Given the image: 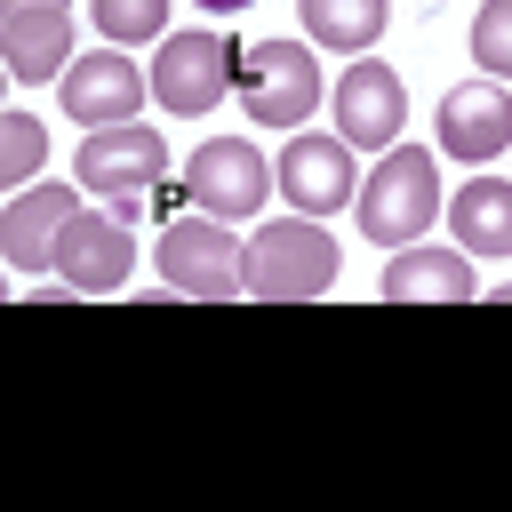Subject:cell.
Returning <instances> with one entry per match:
<instances>
[{
  "label": "cell",
  "mask_w": 512,
  "mask_h": 512,
  "mask_svg": "<svg viewBox=\"0 0 512 512\" xmlns=\"http://www.w3.org/2000/svg\"><path fill=\"white\" fill-rule=\"evenodd\" d=\"M0 48L16 80H56V64H72V16L64 8H0Z\"/></svg>",
  "instance_id": "9a60e30c"
},
{
  "label": "cell",
  "mask_w": 512,
  "mask_h": 512,
  "mask_svg": "<svg viewBox=\"0 0 512 512\" xmlns=\"http://www.w3.org/2000/svg\"><path fill=\"white\" fill-rule=\"evenodd\" d=\"M80 216V192H64V184H32V192H16V208L0 216V248L16 256V264H56V240H64V224Z\"/></svg>",
  "instance_id": "4fadbf2b"
},
{
  "label": "cell",
  "mask_w": 512,
  "mask_h": 512,
  "mask_svg": "<svg viewBox=\"0 0 512 512\" xmlns=\"http://www.w3.org/2000/svg\"><path fill=\"white\" fill-rule=\"evenodd\" d=\"M128 256H136V240H128V216H120V208H80V216L64 224V240H56L64 288H88V296L120 288V280H128Z\"/></svg>",
  "instance_id": "ba28073f"
},
{
  "label": "cell",
  "mask_w": 512,
  "mask_h": 512,
  "mask_svg": "<svg viewBox=\"0 0 512 512\" xmlns=\"http://www.w3.org/2000/svg\"><path fill=\"white\" fill-rule=\"evenodd\" d=\"M240 104L256 128H304L312 104H320V64L296 48V40H256L240 48Z\"/></svg>",
  "instance_id": "5b68a950"
},
{
  "label": "cell",
  "mask_w": 512,
  "mask_h": 512,
  "mask_svg": "<svg viewBox=\"0 0 512 512\" xmlns=\"http://www.w3.org/2000/svg\"><path fill=\"white\" fill-rule=\"evenodd\" d=\"M8 8H64V0H8Z\"/></svg>",
  "instance_id": "603a6c76"
},
{
  "label": "cell",
  "mask_w": 512,
  "mask_h": 512,
  "mask_svg": "<svg viewBox=\"0 0 512 512\" xmlns=\"http://www.w3.org/2000/svg\"><path fill=\"white\" fill-rule=\"evenodd\" d=\"M272 176H280V192H288L304 216H328V208H344V200L360 192L344 136H288V152L272 160Z\"/></svg>",
  "instance_id": "9c48e42d"
},
{
  "label": "cell",
  "mask_w": 512,
  "mask_h": 512,
  "mask_svg": "<svg viewBox=\"0 0 512 512\" xmlns=\"http://www.w3.org/2000/svg\"><path fill=\"white\" fill-rule=\"evenodd\" d=\"M384 8H392V0H296L304 32H312L320 48H368V40L384 32Z\"/></svg>",
  "instance_id": "e0dca14e"
},
{
  "label": "cell",
  "mask_w": 512,
  "mask_h": 512,
  "mask_svg": "<svg viewBox=\"0 0 512 512\" xmlns=\"http://www.w3.org/2000/svg\"><path fill=\"white\" fill-rule=\"evenodd\" d=\"M400 120H408V88H400V72H392V64H344V80H336V128H344V144H376V152H392Z\"/></svg>",
  "instance_id": "30bf717a"
},
{
  "label": "cell",
  "mask_w": 512,
  "mask_h": 512,
  "mask_svg": "<svg viewBox=\"0 0 512 512\" xmlns=\"http://www.w3.org/2000/svg\"><path fill=\"white\" fill-rule=\"evenodd\" d=\"M136 104H144V72H136L120 48L64 64V112H72L80 128H112V120H136Z\"/></svg>",
  "instance_id": "8fae6325"
},
{
  "label": "cell",
  "mask_w": 512,
  "mask_h": 512,
  "mask_svg": "<svg viewBox=\"0 0 512 512\" xmlns=\"http://www.w3.org/2000/svg\"><path fill=\"white\" fill-rule=\"evenodd\" d=\"M272 160L256 152V144H240V136H216V144H200L192 152V168H184V192L200 200V216H216V224H232V216H256L264 200H272Z\"/></svg>",
  "instance_id": "8992f818"
},
{
  "label": "cell",
  "mask_w": 512,
  "mask_h": 512,
  "mask_svg": "<svg viewBox=\"0 0 512 512\" xmlns=\"http://www.w3.org/2000/svg\"><path fill=\"white\" fill-rule=\"evenodd\" d=\"M160 272L176 296H200V304H232L248 296V248L216 224V216H176L160 232Z\"/></svg>",
  "instance_id": "277c9868"
},
{
  "label": "cell",
  "mask_w": 512,
  "mask_h": 512,
  "mask_svg": "<svg viewBox=\"0 0 512 512\" xmlns=\"http://www.w3.org/2000/svg\"><path fill=\"white\" fill-rule=\"evenodd\" d=\"M72 176H80V192H104V208H120V216L136 224V208H144L152 184L168 176V144H160V128H136V120L88 128Z\"/></svg>",
  "instance_id": "7a4b0ae2"
},
{
  "label": "cell",
  "mask_w": 512,
  "mask_h": 512,
  "mask_svg": "<svg viewBox=\"0 0 512 512\" xmlns=\"http://www.w3.org/2000/svg\"><path fill=\"white\" fill-rule=\"evenodd\" d=\"M40 144H48L40 120H32V112H8V120H0V184H24V176L40 168Z\"/></svg>",
  "instance_id": "d6986e66"
},
{
  "label": "cell",
  "mask_w": 512,
  "mask_h": 512,
  "mask_svg": "<svg viewBox=\"0 0 512 512\" xmlns=\"http://www.w3.org/2000/svg\"><path fill=\"white\" fill-rule=\"evenodd\" d=\"M200 8H216V16H232V8H248V0H200Z\"/></svg>",
  "instance_id": "7402d4cb"
},
{
  "label": "cell",
  "mask_w": 512,
  "mask_h": 512,
  "mask_svg": "<svg viewBox=\"0 0 512 512\" xmlns=\"http://www.w3.org/2000/svg\"><path fill=\"white\" fill-rule=\"evenodd\" d=\"M232 72H240V48H232L224 32H176V40H160L152 96H160L168 112H208V104L232 88Z\"/></svg>",
  "instance_id": "52a82bcc"
},
{
  "label": "cell",
  "mask_w": 512,
  "mask_h": 512,
  "mask_svg": "<svg viewBox=\"0 0 512 512\" xmlns=\"http://www.w3.org/2000/svg\"><path fill=\"white\" fill-rule=\"evenodd\" d=\"M336 280V240L312 224V216H280V224H256L248 240V296L264 304H304Z\"/></svg>",
  "instance_id": "3957f363"
},
{
  "label": "cell",
  "mask_w": 512,
  "mask_h": 512,
  "mask_svg": "<svg viewBox=\"0 0 512 512\" xmlns=\"http://www.w3.org/2000/svg\"><path fill=\"white\" fill-rule=\"evenodd\" d=\"M472 64L488 80H512V0H480V16H472Z\"/></svg>",
  "instance_id": "ac0fdd59"
},
{
  "label": "cell",
  "mask_w": 512,
  "mask_h": 512,
  "mask_svg": "<svg viewBox=\"0 0 512 512\" xmlns=\"http://www.w3.org/2000/svg\"><path fill=\"white\" fill-rule=\"evenodd\" d=\"M352 208H360V232L376 248H408L440 216V168H432V152L424 144H392L376 160V176L352 192Z\"/></svg>",
  "instance_id": "6da1fadb"
},
{
  "label": "cell",
  "mask_w": 512,
  "mask_h": 512,
  "mask_svg": "<svg viewBox=\"0 0 512 512\" xmlns=\"http://www.w3.org/2000/svg\"><path fill=\"white\" fill-rule=\"evenodd\" d=\"M160 16H168V0H96V24H104L112 40H152Z\"/></svg>",
  "instance_id": "ffe728a7"
},
{
  "label": "cell",
  "mask_w": 512,
  "mask_h": 512,
  "mask_svg": "<svg viewBox=\"0 0 512 512\" xmlns=\"http://www.w3.org/2000/svg\"><path fill=\"white\" fill-rule=\"evenodd\" d=\"M440 144L456 160H496L512 144V96L496 80H464L440 96Z\"/></svg>",
  "instance_id": "7c38bea8"
},
{
  "label": "cell",
  "mask_w": 512,
  "mask_h": 512,
  "mask_svg": "<svg viewBox=\"0 0 512 512\" xmlns=\"http://www.w3.org/2000/svg\"><path fill=\"white\" fill-rule=\"evenodd\" d=\"M488 304H504V312H512V280H496V288H488Z\"/></svg>",
  "instance_id": "44dd1931"
},
{
  "label": "cell",
  "mask_w": 512,
  "mask_h": 512,
  "mask_svg": "<svg viewBox=\"0 0 512 512\" xmlns=\"http://www.w3.org/2000/svg\"><path fill=\"white\" fill-rule=\"evenodd\" d=\"M448 232L464 256H512V184L504 176H472L448 200Z\"/></svg>",
  "instance_id": "2e32d148"
},
{
  "label": "cell",
  "mask_w": 512,
  "mask_h": 512,
  "mask_svg": "<svg viewBox=\"0 0 512 512\" xmlns=\"http://www.w3.org/2000/svg\"><path fill=\"white\" fill-rule=\"evenodd\" d=\"M376 296H384V304H464V296H480V280H472V264L448 256V248H400V256L384 264Z\"/></svg>",
  "instance_id": "5bb4252c"
}]
</instances>
